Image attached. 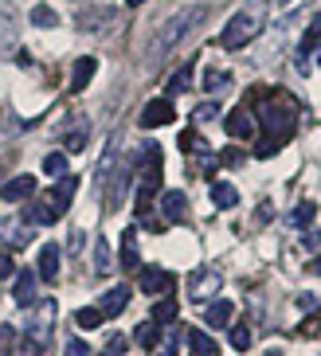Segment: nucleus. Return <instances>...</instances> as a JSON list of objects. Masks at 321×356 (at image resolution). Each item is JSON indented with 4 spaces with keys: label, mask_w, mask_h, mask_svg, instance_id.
Returning a JSON list of instances; mask_svg holds the SVG:
<instances>
[{
    "label": "nucleus",
    "mask_w": 321,
    "mask_h": 356,
    "mask_svg": "<svg viewBox=\"0 0 321 356\" xmlns=\"http://www.w3.org/2000/svg\"><path fill=\"white\" fill-rule=\"evenodd\" d=\"M125 305H130V286H114L110 293H102L98 309H102V317H118Z\"/></svg>",
    "instance_id": "ddd939ff"
},
{
    "label": "nucleus",
    "mask_w": 321,
    "mask_h": 356,
    "mask_svg": "<svg viewBox=\"0 0 321 356\" xmlns=\"http://www.w3.org/2000/svg\"><path fill=\"white\" fill-rule=\"evenodd\" d=\"M141 290L146 293H169L173 290V274H165L161 266H146V270H141Z\"/></svg>",
    "instance_id": "f8f14e48"
},
{
    "label": "nucleus",
    "mask_w": 321,
    "mask_h": 356,
    "mask_svg": "<svg viewBox=\"0 0 321 356\" xmlns=\"http://www.w3.org/2000/svg\"><path fill=\"white\" fill-rule=\"evenodd\" d=\"M216 114H219V106H216V102H204V106L196 110V118H200V122H208V118H216Z\"/></svg>",
    "instance_id": "f704fd0d"
},
{
    "label": "nucleus",
    "mask_w": 321,
    "mask_h": 356,
    "mask_svg": "<svg viewBox=\"0 0 321 356\" xmlns=\"http://www.w3.org/2000/svg\"><path fill=\"white\" fill-rule=\"evenodd\" d=\"M279 4H294V0H279Z\"/></svg>",
    "instance_id": "a19ab883"
},
{
    "label": "nucleus",
    "mask_w": 321,
    "mask_h": 356,
    "mask_svg": "<svg viewBox=\"0 0 321 356\" xmlns=\"http://www.w3.org/2000/svg\"><path fill=\"white\" fill-rule=\"evenodd\" d=\"M102 321H106V317H102V309H98V305H86V309H79V314H75V325H79V329H98Z\"/></svg>",
    "instance_id": "412c9836"
},
{
    "label": "nucleus",
    "mask_w": 321,
    "mask_h": 356,
    "mask_svg": "<svg viewBox=\"0 0 321 356\" xmlns=\"http://www.w3.org/2000/svg\"><path fill=\"white\" fill-rule=\"evenodd\" d=\"M302 247H306V251H321V235L318 231H306V235H302Z\"/></svg>",
    "instance_id": "473e14b6"
},
{
    "label": "nucleus",
    "mask_w": 321,
    "mask_h": 356,
    "mask_svg": "<svg viewBox=\"0 0 321 356\" xmlns=\"http://www.w3.org/2000/svg\"><path fill=\"white\" fill-rule=\"evenodd\" d=\"M267 356H282V348H270V353Z\"/></svg>",
    "instance_id": "ea45409f"
},
{
    "label": "nucleus",
    "mask_w": 321,
    "mask_h": 356,
    "mask_svg": "<svg viewBox=\"0 0 321 356\" xmlns=\"http://www.w3.org/2000/svg\"><path fill=\"white\" fill-rule=\"evenodd\" d=\"M310 274H321V254H318V259L310 262Z\"/></svg>",
    "instance_id": "4c0bfd02"
},
{
    "label": "nucleus",
    "mask_w": 321,
    "mask_h": 356,
    "mask_svg": "<svg viewBox=\"0 0 321 356\" xmlns=\"http://www.w3.org/2000/svg\"><path fill=\"white\" fill-rule=\"evenodd\" d=\"M185 337H188V348H192L196 356H216V341H212L204 329H188Z\"/></svg>",
    "instance_id": "a211bd4d"
},
{
    "label": "nucleus",
    "mask_w": 321,
    "mask_h": 356,
    "mask_svg": "<svg viewBox=\"0 0 321 356\" xmlns=\"http://www.w3.org/2000/svg\"><path fill=\"white\" fill-rule=\"evenodd\" d=\"M31 24H36V28H55V24H59V12L47 8V4H36V8H31Z\"/></svg>",
    "instance_id": "5701e85b"
},
{
    "label": "nucleus",
    "mask_w": 321,
    "mask_h": 356,
    "mask_svg": "<svg viewBox=\"0 0 321 356\" xmlns=\"http://www.w3.org/2000/svg\"><path fill=\"white\" fill-rule=\"evenodd\" d=\"M4 274H12V254L8 251H0V278H4Z\"/></svg>",
    "instance_id": "e433bc0d"
},
{
    "label": "nucleus",
    "mask_w": 321,
    "mask_h": 356,
    "mask_svg": "<svg viewBox=\"0 0 321 356\" xmlns=\"http://www.w3.org/2000/svg\"><path fill=\"white\" fill-rule=\"evenodd\" d=\"M231 348H235V353H247L251 348V329L247 325H235V329H231Z\"/></svg>",
    "instance_id": "c756f323"
},
{
    "label": "nucleus",
    "mask_w": 321,
    "mask_h": 356,
    "mask_svg": "<svg viewBox=\"0 0 321 356\" xmlns=\"http://www.w3.org/2000/svg\"><path fill=\"white\" fill-rule=\"evenodd\" d=\"M94 71H98V63H94L91 55H83V59L71 67V90H86L91 79H94Z\"/></svg>",
    "instance_id": "2eb2a0df"
},
{
    "label": "nucleus",
    "mask_w": 321,
    "mask_h": 356,
    "mask_svg": "<svg viewBox=\"0 0 321 356\" xmlns=\"http://www.w3.org/2000/svg\"><path fill=\"white\" fill-rule=\"evenodd\" d=\"M36 282H40V274L36 270H20L16 274V290H12V298H16V305H36Z\"/></svg>",
    "instance_id": "6e6552de"
},
{
    "label": "nucleus",
    "mask_w": 321,
    "mask_h": 356,
    "mask_svg": "<svg viewBox=\"0 0 321 356\" xmlns=\"http://www.w3.org/2000/svg\"><path fill=\"white\" fill-rule=\"evenodd\" d=\"M231 317H235V305H231V302H212L204 309V325H208V329H224V325H231Z\"/></svg>",
    "instance_id": "4468645a"
},
{
    "label": "nucleus",
    "mask_w": 321,
    "mask_h": 356,
    "mask_svg": "<svg viewBox=\"0 0 321 356\" xmlns=\"http://www.w3.org/2000/svg\"><path fill=\"white\" fill-rule=\"evenodd\" d=\"M137 345L141 348H153L157 345V321H146V325H137Z\"/></svg>",
    "instance_id": "c85d7f7f"
},
{
    "label": "nucleus",
    "mask_w": 321,
    "mask_h": 356,
    "mask_svg": "<svg viewBox=\"0 0 321 356\" xmlns=\"http://www.w3.org/2000/svg\"><path fill=\"white\" fill-rule=\"evenodd\" d=\"M40 278H59V243H43L40 251Z\"/></svg>",
    "instance_id": "dca6fc26"
},
{
    "label": "nucleus",
    "mask_w": 321,
    "mask_h": 356,
    "mask_svg": "<svg viewBox=\"0 0 321 356\" xmlns=\"http://www.w3.org/2000/svg\"><path fill=\"white\" fill-rule=\"evenodd\" d=\"M153 353L157 356H176L180 353V333H165V341H157Z\"/></svg>",
    "instance_id": "cd10ccee"
},
{
    "label": "nucleus",
    "mask_w": 321,
    "mask_h": 356,
    "mask_svg": "<svg viewBox=\"0 0 321 356\" xmlns=\"http://www.w3.org/2000/svg\"><path fill=\"white\" fill-rule=\"evenodd\" d=\"M83 145H86V126H79L71 137H67V149H71V153H79Z\"/></svg>",
    "instance_id": "2f4dec72"
},
{
    "label": "nucleus",
    "mask_w": 321,
    "mask_h": 356,
    "mask_svg": "<svg viewBox=\"0 0 321 356\" xmlns=\"http://www.w3.org/2000/svg\"><path fill=\"white\" fill-rule=\"evenodd\" d=\"M43 172L47 177H67V153H47L43 157Z\"/></svg>",
    "instance_id": "bb28decb"
},
{
    "label": "nucleus",
    "mask_w": 321,
    "mask_h": 356,
    "mask_svg": "<svg viewBox=\"0 0 321 356\" xmlns=\"http://www.w3.org/2000/svg\"><path fill=\"white\" fill-rule=\"evenodd\" d=\"M0 196L8 200V204H20V200H31V196H36V177H28V172H24V177L8 180V184L0 188Z\"/></svg>",
    "instance_id": "1a4fd4ad"
},
{
    "label": "nucleus",
    "mask_w": 321,
    "mask_h": 356,
    "mask_svg": "<svg viewBox=\"0 0 321 356\" xmlns=\"http://www.w3.org/2000/svg\"><path fill=\"white\" fill-rule=\"evenodd\" d=\"M67 356H91V348H86V341H79V337H75L71 345H67Z\"/></svg>",
    "instance_id": "72a5a7b5"
},
{
    "label": "nucleus",
    "mask_w": 321,
    "mask_h": 356,
    "mask_svg": "<svg viewBox=\"0 0 321 356\" xmlns=\"http://www.w3.org/2000/svg\"><path fill=\"white\" fill-rule=\"evenodd\" d=\"M137 262H141L137 259V231L130 227L122 235V270H137Z\"/></svg>",
    "instance_id": "6ab92c4d"
},
{
    "label": "nucleus",
    "mask_w": 321,
    "mask_h": 356,
    "mask_svg": "<svg viewBox=\"0 0 321 356\" xmlns=\"http://www.w3.org/2000/svg\"><path fill=\"white\" fill-rule=\"evenodd\" d=\"M219 286H224V278H219L216 270H196L188 278V298H192V302H212L219 293Z\"/></svg>",
    "instance_id": "39448f33"
},
{
    "label": "nucleus",
    "mask_w": 321,
    "mask_h": 356,
    "mask_svg": "<svg viewBox=\"0 0 321 356\" xmlns=\"http://www.w3.org/2000/svg\"><path fill=\"white\" fill-rule=\"evenodd\" d=\"M31 317H28V329H24V345H20V356H43L47 345H52V329H55V302H36L28 305Z\"/></svg>",
    "instance_id": "7ed1b4c3"
},
{
    "label": "nucleus",
    "mask_w": 321,
    "mask_h": 356,
    "mask_svg": "<svg viewBox=\"0 0 321 356\" xmlns=\"http://www.w3.org/2000/svg\"><path fill=\"white\" fill-rule=\"evenodd\" d=\"M259 122H263V129H267V137L259 141L255 157H274L279 145H286V141L294 137V129H298V110H294L290 98L270 95L267 102H263V110H259Z\"/></svg>",
    "instance_id": "f257e3e1"
},
{
    "label": "nucleus",
    "mask_w": 321,
    "mask_h": 356,
    "mask_svg": "<svg viewBox=\"0 0 321 356\" xmlns=\"http://www.w3.org/2000/svg\"><path fill=\"white\" fill-rule=\"evenodd\" d=\"M313 216H318V208H313L310 200H306V204H298V208H294L290 216H286V223H290V227H310Z\"/></svg>",
    "instance_id": "aec40b11"
},
{
    "label": "nucleus",
    "mask_w": 321,
    "mask_h": 356,
    "mask_svg": "<svg viewBox=\"0 0 321 356\" xmlns=\"http://www.w3.org/2000/svg\"><path fill=\"white\" fill-rule=\"evenodd\" d=\"M75 188H79V180H75V177H59V184L43 196V204H47L55 216H63V211H67V204H71V196H75Z\"/></svg>",
    "instance_id": "0eeeda50"
},
{
    "label": "nucleus",
    "mask_w": 321,
    "mask_h": 356,
    "mask_svg": "<svg viewBox=\"0 0 321 356\" xmlns=\"http://www.w3.org/2000/svg\"><path fill=\"white\" fill-rule=\"evenodd\" d=\"M224 126H228L231 137H239V141H243V137L255 134V118H251L247 106H239V110H231V114H228V122H224Z\"/></svg>",
    "instance_id": "9b49d317"
},
{
    "label": "nucleus",
    "mask_w": 321,
    "mask_h": 356,
    "mask_svg": "<svg viewBox=\"0 0 321 356\" xmlns=\"http://www.w3.org/2000/svg\"><path fill=\"white\" fill-rule=\"evenodd\" d=\"M188 86H192V63H185L173 79H169V95H185Z\"/></svg>",
    "instance_id": "b1692460"
},
{
    "label": "nucleus",
    "mask_w": 321,
    "mask_h": 356,
    "mask_svg": "<svg viewBox=\"0 0 321 356\" xmlns=\"http://www.w3.org/2000/svg\"><path fill=\"white\" fill-rule=\"evenodd\" d=\"M161 211H165V223H180L188 216V196L185 192H161Z\"/></svg>",
    "instance_id": "9d476101"
},
{
    "label": "nucleus",
    "mask_w": 321,
    "mask_h": 356,
    "mask_svg": "<svg viewBox=\"0 0 321 356\" xmlns=\"http://www.w3.org/2000/svg\"><path fill=\"white\" fill-rule=\"evenodd\" d=\"M298 305L306 309V314H313V309H318V298H313V293H302V298H298Z\"/></svg>",
    "instance_id": "c9c22d12"
},
{
    "label": "nucleus",
    "mask_w": 321,
    "mask_h": 356,
    "mask_svg": "<svg viewBox=\"0 0 321 356\" xmlns=\"http://www.w3.org/2000/svg\"><path fill=\"white\" fill-rule=\"evenodd\" d=\"M94 274H110V243L106 239L94 243Z\"/></svg>",
    "instance_id": "393cba45"
},
{
    "label": "nucleus",
    "mask_w": 321,
    "mask_h": 356,
    "mask_svg": "<svg viewBox=\"0 0 321 356\" xmlns=\"http://www.w3.org/2000/svg\"><path fill=\"white\" fill-rule=\"evenodd\" d=\"M176 314H180V305H176V298H165V302H157L153 321H157V325H169V321H176Z\"/></svg>",
    "instance_id": "4be33fe9"
},
{
    "label": "nucleus",
    "mask_w": 321,
    "mask_h": 356,
    "mask_svg": "<svg viewBox=\"0 0 321 356\" xmlns=\"http://www.w3.org/2000/svg\"><path fill=\"white\" fill-rule=\"evenodd\" d=\"M173 118H176L173 102H169V98H153V102H146V110H141V126L157 129V126H169Z\"/></svg>",
    "instance_id": "423d86ee"
},
{
    "label": "nucleus",
    "mask_w": 321,
    "mask_h": 356,
    "mask_svg": "<svg viewBox=\"0 0 321 356\" xmlns=\"http://www.w3.org/2000/svg\"><path fill=\"white\" fill-rule=\"evenodd\" d=\"M204 16H208L204 4H185V8H176L169 20H161L157 35L149 40V59H153V63H161L173 47H180V40H185V35L192 32L200 20H204Z\"/></svg>",
    "instance_id": "f03ea898"
},
{
    "label": "nucleus",
    "mask_w": 321,
    "mask_h": 356,
    "mask_svg": "<svg viewBox=\"0 0 321 356\" xmlns=\"http://www.w3.org/2000/svg\"><path fill=\"white\" fill-rule=\"evenodd\" d=\"M263 20H267V8H263V0H255L251 8H239L235 16L228 20V28L219 32V43H224L228 51H235V47H247V43L263 32Z\"/></svg>",
    "instance_id": "20e7f679"
},
{
    "label": "nucleus",
    "mask_w": 321,
    "mask_h": 356,
    "mask_svg": "<svg viewBox=\"0 0 321 356\" xmlns=\"http://www.w3.org/2000/svg\"><path fill=\"white\" fill-rule=\"evenodd\" d=\"M125 348H130V341H125L122 333H114V337H110V341H106V356H122Z\"/></svg>",
    "instance_id": "7c9ffc66"
},
{
    "label": "nucleus",
    "mask_w": 321,
    "mask_h": 356,
    "mask_svg": "<svg viewBox=\"0 0 321 356\" xmlns=\"http://www.w3.org/2000/svg\"><path fill=\"white\" fill-rule=\"evenodd\" d=\"M125 4H130V8H137V4H146V0H125Z\"/></svg>",
    "instance_id": "58836bf2"
},
{
    "label": "nucleus",
    "mask_w": 321,
    "mask_h": 356,
    "mask_svg": "<svg viewBox=\"0 0 321 356\" xmlns=\"http://www.w3.org/2000/svg\"><path fill=\"white\" fill-rule=\"evenodd\" d=\"M0 356H4V348H0Z\"/></svg>",
    "instance_id": "79ce46f5"
},
{
    "label": "nucleus",
    "mask_w": 321,
    "mask_h": 356,
    "mask_svg": "<svg viewBox=\"0 0 321 356\" xmlns=\"http://www.w3.org/2000/svg\"><path fill=\"white\" fill-rule=\"evenodd\" d=\"M212 204H216V208H235V204H239L235 184H228V180H216V184H212Z\"/></svg>",
    "instance_id": "f3484780"
},
{
    "label": "nucleus",
    "mask_w": 321,
    "mask_h": 356,
    "mask_svg": "<svg viewBox=\"0 0 321 356\" xmlns=\"http://www.w3.org/2000/svg\"><path fill=\"white\" fill-rule=\"evenodd\" d=\"M228 83H231V74H228V71H216V67H212V71H204V90H208V95L224 90Z\"/></svg>",
    "instance_id": "a878e982"
}]
</instances>
